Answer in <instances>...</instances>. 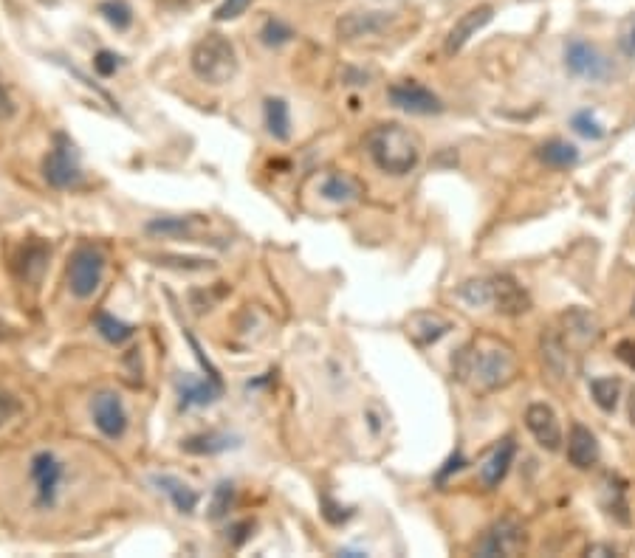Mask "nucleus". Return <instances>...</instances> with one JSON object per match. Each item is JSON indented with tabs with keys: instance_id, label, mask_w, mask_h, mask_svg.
<instances>
[{
	"instance_id": "1",
	"label": "nucleus",
	"mask_w": 635,
	"mask_h": 558,
	"mask_svg": "<svg viewBox=\"0 0 635 558\" xmlns=\"http://www.w3.org/2000/svg\"><path fill=\"white\" fill-rule=\"evenodd\" d=\"M452 370L458 375V381L469 384L477 392H494V389L508 387L517 378L520 364L506 341L477 336L455 353Z\"/></svg>"
},
{
	"instance_id": "2",
	"label": "nucleus",
	"mask_w": 635,
	"mask_h": 558,
	"mask_svg": "<svg viewBox=\"0 0 635 558\" xmlns=\"http://www.w3.org/2000/svg\"><path fill=\"white\" fill-rule=\"evenodd\" d=\"M367 155L373 158V164L387 175H407L418 167L424 144L410 127L396 122L376 124L365 139Z\"/></svg>"
},
{
	"instance_id": "3",
	"label": "nucleus",
	"mask_w": 635,
	"mask_h": 558,
	"mask_svg": "<svg viewBox=\"0 0 635 558\" xmlns=\"http://www.w3.org/2000/svg\"><path fill=\"white\" fill-rule=\"evenodd\" d=\"M238 51L229 37L223 34H207L201 37L190 51V68L195 77L207 85L221 88L238 77Z\"/></svg>"
},
{
	"instance_id": "4",
	"label": "nucleus",
	"mask_w": 635,
	"mask_h": 558,
	"mask_svg": "<svg viewBox=\"0 0 635 558\" xmlns=\"http://www.w3.org/2000/svg\"><path fill=\"white\" fill-rule=\"evenodd\" d=\"M68 480V463L57 451L40 449L29 460V482H32L34 508L37 511H54L60 505L63 485Z\"/></svg>"
},
{
	"instance_id": "5",
	"label": "nucleus",
	"mask_w": 635,
	"mask_h": 558,
	"mask_svg": "<svg viewBox=\"0 0 635 558\" xmlns=\"http://www.w3.org/2000/svg\"><path fill=\"white\" fill-rule=\"evenodd\" d=\"M105 268H108V260H105L102 248L91 246V243L77 246L68 257V265H65L68 291L77 299H91L105 279Z\"/></svg>"
},
{
	"instance_id": "6",
	"label": "nucleus",
	"mask_w": 635,
	"mask_h": 558,
	"mask_svg": "<svg viewBox=\"0 0 635 558\" xmlns=\"http://www.w3.org/2000/svg\"><path fill=\"white\" fill-rule=\"evenodd\" d=\"M43 178L54 189H80L85 184V172L80 167V153L65 133L54 136V147L43 158Z\"/></svg>"
},
{
	"instance_id": "7",
	"label": "nucleus",
	"mask_w": 635,
	"mask_h": 558,
	"mask_svg": "<svg viewBox=\"0 0 635 558\" xmlns=\"http://www.w3.org/2000/svg\"><path fill=\"white\" fill-rule=\"evenodd\" d=\"M565 68L571 71L573 77L588 79V82H604L613 74V65L602 51L588 40H579V37L568 40V46H565Z\"/></svg>"
},
{
	"instance_id": "8",
	"label": "nucleus",
	"mask_w": 635,
	"mask_h": 558,
	"mask_svg": "<svg viewBox=\"0 0 635 558\" xmlns=\"http://www.w3.org/2000/svg\"><path fill=\"white\" fill-rule=\"evenodd\" d=\"M387 99L390 105L404 113H413V116H435L444 110V102L429 91L427 85L415 82V79H401V82H393L387 88Z\"/></svg>"
},
{
	"instance_id": "9",
	"label": "nucleus",
	"mask_w": 635,
	"mask_h": 558,
	"mask_svg": "<svg viewBox=\"0 0 635 558\" xmlns=\"http://www.w3.org/2000/svg\"><path fill=\"white\" fill-rule=\"evenodd\" d=\"M144 232L150 237H178L187 243H212V246H223L221 237H209V223L204 217H153Z\"/></svg>"
},
{
	"instance_id": "10",
	"label": "nucleus",
	"mask_w": 635,
	"mask_h": 558,
	"mask_svg": "<svg viewBox=\"0 0 635 558\" xmlns=\"http://www.w3.org/2000/svg\"><path fill=\"white\" fill-rule=\"evenodd\" d=\"M525 530L523 525L514 519V516H506L500 522H494L486 536L477 544V556H520L525 550Z\"/></svg>"
},
{
	"instance_id": "11",
	"label": "nucleus",
	"mask_w": 635,
	"mask_h": 558,
	"mask_svg": "<svg viewBox=\"0 0 635 558\" xmlns=\"http://www.w3.org/2000/svg\"><path fill=\"white\" fill-rule=\"evenodd\" d=\"M91 418H94V426L99 429V434L108 437V440H122L127 426H130L125 403L111 389H102L91 398Z\"/></svg>"
},
{
	"instance_id": "12",
	"label": "nucleus",
	"mask_w": 635,
	"mask_h": 558,
	"mask_svg": "<svg viewBox=\"0 0 635 558\" xmlns=\"http://www.w3.org/2000/svg\"><path fill=\"white\" fill-rule=\"evenodd\" d=\"M48 257H51V246L43 243V240H37V237H29V240L15 251L12 268H15V274L23 279L26 285H37V282L43 279V274H46Z\"/></svg>"
},
{
	"instance_id": "13",
	"label": "nucleus",
	"mask_w": 635,
	"mask_h": 558,
	"mask_svg": "<svg viewBox=\"0 0 635 558\" xmlns=\"http://www.w3.org/2000/svg\"><path fill=\"white\" fill-rule=\"evenodd\" d=\"M175 395H178V409H198L209 406L223 395L221 381L212 378H195V375H178L175 378Z\"/></svg>"
},
{
	"instance_id": "14",
	"label": "nucleus",
	"mask_w": 635,
	"mask_h": 558,
	"mask_svg": "<svg viewBox=\"0 0 635 558\" xmlns=\"http://www.w3.org/2000/svg\"><path fill=\"white\" fill-rule=\"evenodd\" d=\"M525 426L528 432L537 437L542 449L556 451L562 446V432H559V420H556L554 409L548 403H531L525 412Z\"/></svg>"
},
{
	"instance_id": "15",
	"label": "nucleus",
	"mask_w": 635,
	"mask_h": 558,
	"mask_svg": "<svg viewBox=\"0 0 635 558\" xmlns=\"http://www.w3.org/2000/svg\"><path fill=\"white\" fill-rule=\"evenodd\" d=\"M449 330H452V322L429 310H418L407 319V336L415 347H432L435 341L444 339Z\"/></svg>"
},
{
	"instance_id": "16",
	"label": "nucleus",
	"mask_w": 635,
	"mask_h": 558,
	"mask_svg": "<svg viewBox=\"0 0 635 558\" xmlns=\"http://www.w3.org/2000/svg\"><path fill=\"white\" fill-rule=\"evenodd\" d=\"M390 23H393V15L387 12H350L336 23V34L342 40H359V37L381 34Z\"/></svg>"
},
{
	"instance_id": "17",
	"label": "nucleus",
	"mask_w": 635,
	"mask_h": 558,
	"mask_svg": "<svg viewBox=\"0 0 635 558\" xmlns=\"http://www.w3.org/2000/svg\"><path fill=\"white\" fill-rule=\"evenodd\" d=\"M492 305L494 310H500L506 316H520L531 308V299L523 291V285H517L511 277L500 274V277H492Z\"/></svg>"
},
{
	"instance_id": "18",
	"label": "nucleus",
	"mask_w": 635,
	"mask_h": 558,
	"mask_svg": "<svg viewBox=\"0 0 635 558\" xmlns=\"http://www.w3.org/2000/svg\"><path fill=\"white\" fill-rule=\"evenodd\" d=\"M492 15V6H475V9H469V12L452 26V31H449V37H446V51H449V54H458V51L475 37L477 31L492 20Z\"/></svg>"
},
{
	"instance_id": "19",
	"label": "nucleus",
	"mask_w": 635,
	"mask_h": 558,
	"mask_svg": "<svg viewBox=\"0 0 635 558\" xmlns=\"http://www.w3.org/2000/svg\"><path fill=\"white\" fill-rule=\"evenodd\" d=\"M319 195L331 203H356L365 195V184L348 172H328L319 181Z\"/></svg>"
},
{
	"instance_id": "20",
	"label": "nucleus",
	"mask_w": 635,
	"mask_h": 558,
	"mask_svg": "<svg viewBox=\"0 0 635 558\" xmlns=\"http://www.w3.org/2000/svg\"><path fill=\"white\" fill-rule=\"evenodd\" d=\"M150 482L159 488L161 494L170 496V502H173L178 513H187V516H190V513H195V508H198V502H201L198 491H195L192 485H187L184 480L173 477V474H156V477H150Z\"/></svg>"
},
{
	"instance_id": "21",
	"label": "nucleus",
	"mask_w": 635,
	"mask_h": 558,
	"mask_svg": "<svg viewBox=\"0 0 635 558\" xmlns=\"http://www.w3.org/2000/svg\"><path fill=\"white\" fill-rule=\"evenodd\" d=\"M568 460L576 468H590V465L599 463V443H596V437L588 426H582V423H573L571 437H568Z\"/></svg>"
},
{
	"instance_id": "22",
	"label": "nucleus",
	"mask_w": 635,
	"mask_h": 558,
	"mask_svg": "<svg viewBox=\"0 0 635 558\" xmlns=\"http://www.w3.org/2000/svg\"><path fill=\"white\" fill-rule=\"evenodd\" d=\"M514 454H517V443H514L511 437H506V440L492 451V457L483 463V468H480V482H483L486 488H497L500 482L506 480L508 468L514 463Z\"/></svg>"
},
{
	"instance_id": "23",
	"label": "nucleus",
	"mask_w": 635,
	"mask_h": 558,
	"mask_svg": "<svg viewBox=\"0 0 635 558\" xmlns=\"http://www.w3.org/2000/svg\"><path fill=\"white\" fill-rule=\"evenodd\" d=\"M263 124L271 139L286 144L291 139V108L283 96H269L263 102Z\"/></svg>"
},
{
	"instance_id": "24",
	"label": "nucleus",
	"mask_w": 635,
	"mask_h": 558,
	"mask_svg": "<svg viewBox=\"0 0 635 558\" xmlns=\"http://www.w3.org/2000/svg\"><path fill=\"white\" fill-rule=\"evenodd\" d=\"M238 446V437H232V434L226 432H204V434H192L187 437L184 443H181V451H187V454H223V451L235 449Z\"/></svg>"
},
{
	"instance_id": "25",
	"label": "nucleus",
	"mask_w": 635,
	"mask_h": 558,
	"mask_svg": "<svg viewBox=\"0 0 635 558\" xmlns=\"http://www.w3.org/2000/svg\"><path fill=\"white\" fill-rule=\"evenodd\" d=\"M94 327L96 333L105 341H111V344H125V341H130L136 336V325H127L122 319L111 316L108 310H99V313H96Z\"/></svg>"
},
{
	"instance_id": "26",
	"label": "nucleus",
	"mask_w": 635,
	"mask_h": 558,
	"mask_svg": "<svg viewBox=\"0 0 635 558\" xmlns=\"http://www.w3.org/2000/svg\"><path fill=\"white\" fill-rule=\"evenodd\" d=\"M537 155H540L542 164H548V167H556V170H565V167H573V164L579 161V150H576L573 144H568V141H562V139L545 141L540 150H537Z\"/></svg>"
},
{
	"instance_id": "27",
	"label": "nucleus",
	"mask_w": 635,
	"mask_h": 558,
	"mask_svg": "<svg viewBox=\"0 0 635 558\" xmlns=\"http://www.w3.org/2000/svg\"><path fill=\"white\" fill-rule=\"evenodd\" d=\"M565 327L571 330V336L582 341H593L599 336V322H596V316L585 308H571L565 316Z\"/></svg>"
},
{
	"instance_id": "28",
	"label": "nucleus",
	"mask_w": 635,
	"mask_h": 558,
	"mask_svg": "<svg viewBox=\"0 0 635 558\" xmlns=\"http://www.w3.org/2000/svg\"><path fill=\"white\" fill-rule=\"evenodd\" d=\"M542 358L548 364V370L554 375H562L565 372V364H568V353H565V344H562V336L554 333V330H545L542 333Z\"/></svg>"
},
{
	"instance_id": "29",
	"label": "nucleus",
	"mask_w": 635,
	"mask_h": 558,
	"mask_svg": "<svg viewBox=\"0 0 635 558\" xmlns=\"http://www.w3.org/2000/svg\"><path fill=\"white\" fill-rule=\"evenodd\" d=\"M458 296L469 308H486L492 305V279H469L458 288Z\"/></svg>"
},
{
	"instance_id": "30",
	"label": "nucleus",
	"mask_w": 635,
	"mask_h": 558,
	"mask_svg": "<svg viewBox=\"0 0 635 558\" xmlns=\"http://www.w3.org/2000/svg\"><path fill=\"white\" fill-rule=\"evenodd\" d=\"M590 392H593V401L599 403L604 412H613L616 403H619L621 381L619 378H593L590 381Z\"/></svg>"
},
{
	"instance_id": "31",
	"label": "nucleus",
	"mask_w": 635,
	"mask_h": 558,
	"mask_svg": "<svg viewBox=\"0 0 635 558\" xmlns=\"http://www.w3.org/2000/svg\"><path fill=\"white\" fill-rule=\"evenodd\" d=\"M291 40H294V29H291L288 23H283L280 17H269V20L260 26V43H263V46L280 48L286 46V43H291Z\"/></svg>"
},
{
	"instance_id": "32",
	"label": "nucleus",
	"mask_w": 635,
	"mask_h": 558,
	"mask_svg": "<svg viewBox=\"0 0 635 558\" xmlns=\"http://www.w3.org/2000/svg\"><path fill=\"white\" fill-rule=\"evenodd\" d=\"M99 15L105 17L116 31H125L133 26V9L127 6L125 0H105L99 6Z\"/></svg>"
},
{
	"instance_id": "33",
	"label": "nucleus",
	"mask_w": 635,
	"mask_h": 558,
	"mask_svg": "<svg viewBox=\"0 0 635 558\" xmlns=\"http://www.w3.org/2000/svg\"><path fill=\"white\" fill-rule=\"evenodd\" d=\"M235 505V485L232 482H218L209 499V519H223L229 508Z\"/></svg>"
},
{
	"instance_id": "34",
	"label": "nucleus",
	"mask_w": 635,
	"mask_h": 558,
	"mask_svg": "<svg viewBox=\"0 0 635 558\" xmlns=\"http://www.w3.org/2000/svg\"><path fill=\"white\" fill-rule=\"evenodd\" d=\"M571 124H573V130H576L579 136H585V139L596 141V139H602V136H604L602 122H599V119H596V116H593L590 110H582V113H576Z\"/></svg>"
},
{
	"instance_id": "35",
	"label": "nucleus",
	"mask_w": 635,
	"mask_h": 558,
	"mask_svg": "<svg viewBox=\"0 0 635 558\" xmlns=\"http://www.w3.org/2000/svg\"><path fill=\"white\" fill-rule=\"evenodd\" d=\"M319 505H322V516H325V522H331V525H345L350 516H353V511L345 508V505H339L331 494H322Z\"/></svg>"
},
{
	"instance_id": "36",
	"label": "nucleus",
	"mask_w": 635,
	"mask_h": 558,
	"mask_svg": "<svg viewBox=\"0 0 635 558\" xmlns=\"http://www.w3.org/2000/svg\"><path fill=\"white\" fill-rule=\"evenodd\" d=\"M159 265H167V268H181V271H207L209 260L204 257H178V254H161Z\"/></svg>"
},
{
	"instance_id": "37",
	"label": "nucleus",
	"mask_w": 635,
	"mask_h": 558,
	"mask_svg": "<svg viewBox=\"0 0 635 558\" xmlns=\"http://www.w3.org/2000/svg\"><path fill=\"white\" fill-rule=\"evenodd\" d=\"M94 68L99 77H113V74L122 68V57H119V54H113V51H96Z\"/></svg>"
},
{
	"instance_id": "38",
	"label": "nucleus",
	"mask_w": 635,
	"mask_h": 558,
	"mask_svg": "<svg viewBox=\"0 0 635 558\" xmlns=\"http://www.w3.org/2000/svg\"><path fill=\"white\" fill-rule=\"evenodd\" d=\"M619 48L624 57H635V15H630L621 23Z\"/></svg>"
},
{
	"instance_id": "39",
	"label": "nucleus",
	"mask_w": 635,
	"mask_h": 558,
	"mask_svg": "<svg viewBox=\"0 0 635 558\" xmlns=\"http://www.w3.org/2000/svg\"><path fill=\"white\" fill-rule=\"evenodd\" d=\"M249 6H252V0H223L221 6H218V12H215V20H235Z\"/></svg>"
},
{
	"instance_id": "40",
	"label": "nucleus",
	"mask_w": 635,
	"mask_h": 558,
	"mask_svg": "<svg viewBox=\"0 0 635 558\" xmlns=\"http://www.w3.org/2000/svg\"><path fill=\"white\" fill-rule=\"evenodd\" d=\"M17 412H20V403H17L15 395L0 392V426H6L9 420L15 418Z\"/></svg>"
},
{
	"instance_id": "41",
	"label": "nucleus",
	"mask_w": 635,
	"mask_h": 558,
	"mask_svg": "<svg viewBox=\"0 0 635 558\" xmlns=\"http://www.w3.org/2000/svg\"><path fill=\"white\" fill-rule=\"evenodd\" d=\"M616 356H619L627 367H633L635 370V341H621L619 347H616Z\"/></svg>"
},
{
	"instance_id": "42",
	"label": "nucleus",
	"mask_w": 635,
	"mask_h": 558,
	"mask_svg": "<svg viewBox=\"0 0 635 558\" xmlns=\"http://www.w3.org/2000/svg\"><path fill=\"white\" fill-rule=\"evenodd\" d=\"M12 113H15V102H12V96H9L3 79H0V119H9Z\"/></svg>"
},
{
	"instance_id": "43",
	"label": "nucleus",
	"mask_w": 635,
	"mask_h": 558,
	"mask_svg": "<svg viewBox=\"0 0 635 558\" xmlns=\"http://www.w3.org/2000/svg\"><path fill=\"white\" fill-rule=\"evenodd\" d=\"M461 468H463V457H461V451H455V454H452V457H449V460H446L444 471H441V474H438V482H444L446 477H449V474H452V471H461Z\"/></svg>"
},
{
	"instance_id": "44",
	"label": "nucleus",
	"mask_w": 635,
	"mask_h": 558,
	"mask_svg": "<svg viewBox=\"0 0 635 558\" xmlns=\"http://www.w3.org/2000/svg\"><path fill=\"white\" fill-rule=\"evenodd\" d=\"M588 556H616V550L607 547V544H593V547H588Z\"/></svg>"
},
{
	"instance_id": "45",
	"label": "nucleus",
	"mask_w": 635,
	"mask_h": 558,
	"mask_svg": "<svg viewBox=\"0 0 635 558\" xmlns=\"http://www.w3.org/2000/svg\"><path fill=\"white\" fill-rule=\"evenodd\" d=\"M630 420L635 423V387H633V392H630Z\"/></svg>"
},
{
	"instance_id": "46",
	"label": "nucleus",
	"mask_w": 635,
	"mask_h": 558,
	"mask_svg": "<svg viewBox=\"0 0 635 558\" xmlns=\"http://www.w3.org/2000/svg\"><path fill=\"white\" fill-rule=\"evenodd\" d=\"M164 3H167V6H181L184 0H164Z\"/></svg>"
},
{
	"instance_id": "47",
	"label": "nucleus",
	"mask_w": 635,
	"mask_h": 558,
	"mask_svg": "<svg viewBox=\"0 0 635 558\" xmlns=\"http://www.w3.org/2000/svg\"><path fill=\"white\" fill-rule=\"evenodd\" d=\"M633 313H635V308H633Z\"/></svg>"
}]
</instances>
